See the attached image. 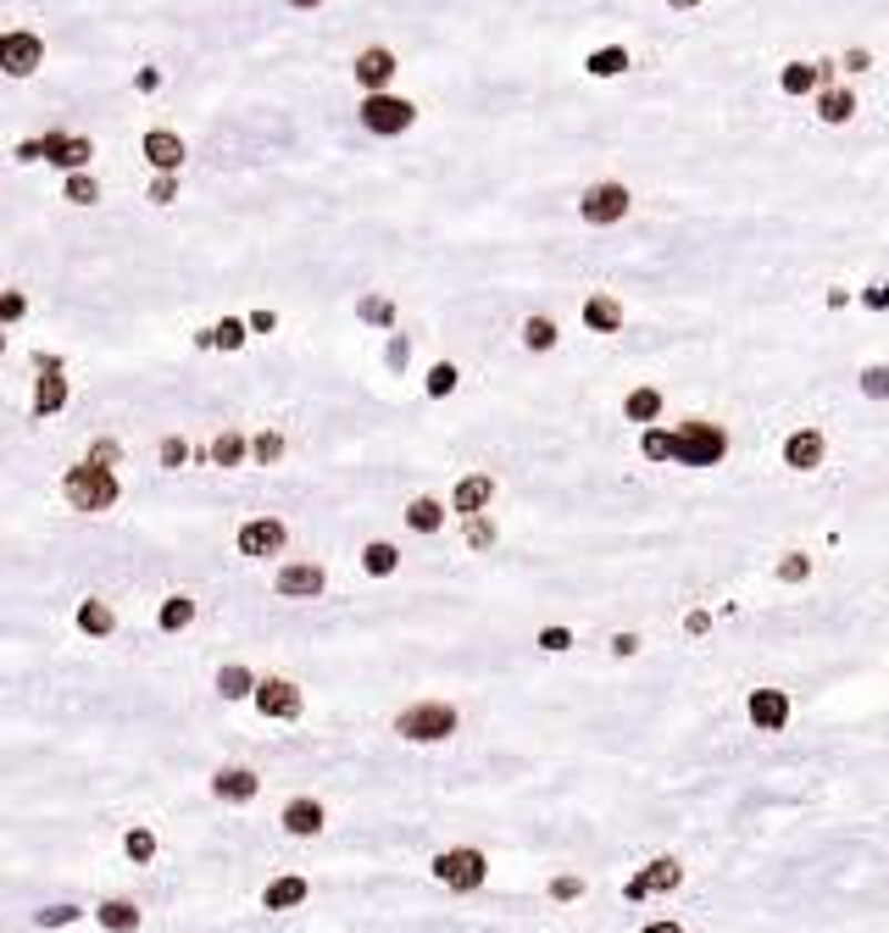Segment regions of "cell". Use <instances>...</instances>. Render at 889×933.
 Masks as SVG:
<instances>
[{
    "label": "cell",
    "instance_id": "obj_15",
    "mask_svg": "<svg viewBox=\"0 0 889 933\" xmlns=\"http://www.w3.org/2000/svg\"><path fill=\"white\" fill-rule=\"evenodd\" d=\"M350 68H356V84H361L367 95H378V90H389V79H395V68H400V62H395V51H389V45H367V51H356V62H350Z\"/></svg>",
    "mask_w": 889,
    "mask_h": 933
},
{
    "label": "cell",
    "instance_id": "obj_24",
    "mask_svg": "<svg viewBox=\"0 0 889 933\" xmlns=\"http://www.w3.org/2000/svg\"><path fill=\"white\" fill-rule=\"evenodd\" d=\"M406 529H411V534H439V529H445V501H439V495H417V501L406 506Z\"/></svg>",
    "mask_w": 889,
    "mask_h": 933
},
{
    "label": "cell",
    "instance_id": "obj_20",
    "mask_svg": "<svg viewBox=\"0 0 889 933\" xmlns=\"http://www.w3.org/2000/svg\"><path fill=\"white\" fill-rule=\"evenodd\" d=\"M328 828V817H323V806L311 800V794H295L289 806H284V833H295V839H317Z\"/></svg>",
    "mask_w": 889,
    "mask_h": 933
},
{
    "label": "cell",
    "instance_id": "obj_11",
    "mask_svg": "<svg viewBox=\"0 0 889 933\" xmlns=\"http://www.w3.org/2000/svg\"><path fill=\"white\" fill-rule=\"evenodd\" d=\"M684 883V867L673 861V855H656V861H645L634 878H629V900H651V894H667V889H678Z\"/></svg>",
    "mask_w": 889,
    "mask_h": 933
},
{
    "label": "cell",
    "instance_id": "obj_22",
    "mask_svg": "<svg viewBox=\"0 0 889 933\" xmlns=\"http://www.w3.org/2000/svg\"><path fill=\"white\" fill-rule=\"evenodd\" d=\"M95 922H101L106 933H134V927L145 922V911H140L134 900H101V905H95Z\"/></svg>",
    "mask_w": 889,
    "mask_h": 933
},
{
    "label": "cell",
    "instance_id": "obj_35",
    "mask_svg": "<svg viewBox=\"0 0 889 933\" xmlns=\"http://www.w3.org/2000/svg\"><path fill=\"white\" fill-rule=\"evenodd\" d=\"M356 317H361V322H372V328H395V306H389V295H361V300H356Z\"/></svg>",
    "mask_w": 889,
    "mask_h": 933
},
{
    "label": "cell",
    "instance_id": "obj_16",
    "mask_svg": "<svg viewBox=\"0 0 889 933\" xmlns=\"http://www.w3.org/2000/svg\"><path fill=\"white\" fill-rule=\"evenodd\" d=\"M140 151H145V162H151L156 173H178L184 156H190V145H184L173 129H151V134L140 140Z\"/></svg>",
    "mask_w": 889,
    "mask_h": 933
},
{
    "label": "cell",
    "instance_id": "obj_1",
    "mask_svg": "<svg viewBox=\"0 0 889 933\" xmlns=\"http://www.w3.org/2000/svg\"><path fill=\"white\" fill-rule=\"evenodd\" d=\"M640 455L645 461H673V466H723L728 455V433L723 422H706V417H689L678 428H645L640 433Z\"/></svg>",
    "mask_w": 889,
    "mask_h": 933
},
{
    "label": "cell",
    "instance_id": "obj_26",
    "mask_svg": "<svg viewBox=\"0 0 889 933\" xmlns=\"http://www.w3.org/2000/svg\"><path fill=\"white\" fill-rule=\"evenodd\" d=\"M306 894H311L306 878H273V883L262 889V905H267V911H289V905H300Z\"/></svg>",
    "mask_w": 889,
    "mask_h": 933
},
{
    "label": "cell",
    "instance_id": "obj_29",
    "mask_svg": "<svg viewBox=\"0 0 889 933\" xmlns=\"http://www.w3.org/2000/svg\"><path fill=\"white\" fill-rule=\"evenodd\" d=\"M190 623H195V601H190V595H167L162 612H156V628H162V634H184Z\"/></svg>",
    "mask_w": 889,
    "mask_h": 933
},
{
    "label": "cell",
    "instance_id": "obj_18",
    "mask_svg": "<svg viewBox=\"0 0 889 933\" xmlns=\"http://www.w3.org/2000/svg\"><path fill=\"white\" fill-rule=\"evenodd\" d=\"M490 501H495V479H490V473H468V479L451 490V512H462V517H484Z\"/></svg>",
    "mask_w": 889,
    "mask_h": 933
},
{
    "label": "cell",
    "instance_id": "obj_38",
    "mask_svg": "<svg viewBox=\"0 0 889 933\" xmlns=\"http://www.w3.org/2000/svg\"><path fill=\"white\" fill-rule=\"evenodd\" d=\"M62 195H68L73 206H95V201H101V184H95L90 173H68V184H62Z\"/></svg>",
    "mask_w": 889,
    "mask_h": 933
},
{
    "label": "cell",
    "instance_id": "obj_4",
    "mask_svg": "<svg viewBox=\"0 0 889 933\" xmlns=\"http://www.w3.org/2000/svg\"><path fill=\"white\" fill-rule=\"evenodd\" d=\"M433 878H439L445 889H457V894H473V889H484L490 861H484V850L457 844V850H439V855H433Z\"/></svg>",
    "mask_w": 889,
    "mask_h": 933
},
{
    "label": "cell",
    "instance_id": "obj_31",
    "mask_svg": "<svg viewBox=\"0 0 889 933\" xmlns=\"http://www.w3.org/2000/svg\"><path fill=\"white\" fill-rule=\"evenodd\" d=\"M395 567H400V551H395L389 540H372V545L361 551V573H367V578H389Z\"/></svg>",
    "mask_w": 889,
    "mask_h": 933
},
{
    "label": "cell",
    "instance_id": "obj_6",
    "mask_svg": "<svg viewBox=\"0 0 889 933\" xmlns=\"http://www.w3.org/2000/svg\"><path fill=\"white\" fill-rule=\"evenodd\" d=\"M629 206H634V195H629V184H617V178H601V184H590V189L579 195V217H584L590 228H612V223H623V217H629Z\"/></svg>",
    "mask_w": 889,
    "mask_h": 933
},
{
    "label": "cell",
    "instance_id": "obj_25",
    "mask_svg": "<svg viewBox=\"0 0 889 933\" xmlns=\"http://www.w3.org/2000/svg\"><path fill=\"white\" fill-rule=\"evenodd\" d=\"M256 684H262V678H256L245 662H228V667L217 673V695H223V700H256Z\"/></svg>",
    "mask_w": 889,
    "mask_h": 933
},
{
    "label": "cell",
    "instance_id": "obj_12",
    "mask_svg": "<svg viewBox=\"0 0 889 933\" xmlns=\"http://www.w3.org/2000/svg\"><path fill=\"white\" fill-rule=\"evenodd\" d=\"M284 545H289V529H284L278 517H251V523L239 529V556L267 562V556H278Z\"/></svg>",
    "mask_w": 889,
    "mask_h": 933
},
{
    "label": "cell",
    "instance_id": "obj_10",
    "mask_svg": "<svg viewBox=\"0 0 889 933\" xmlns=\"http://www.w3.org/2000/svg\"><path fill=\"white\" fill-rule=\"evenodd\" d=\"M40 156H45L51 167H62V173H84L90 156H95V140H90V134H45V140H40Z\"/></svg>",
    "mask_w": 889,
    "mask_h": 933
},
{
    "label": "cell",
    "instance_id": "obj_19",
    "mask_svg": "<svg viewBox=\"0 0 889 933\" xmlns=\"http://www.w3.org/2000/svg\"><path fill=\"white\" fill-rule=\"evenodd\" d=\"M745 717H750L762 734H778V728L789 722V695H784V689H756V695L745 700Z\"/></svg>",
    "mask_w": 889,
    "mask_h": 933
},
{
    "label": "cell",
    "instance_id": "obj_58",
    "mask_svg": "<svg viewBox=\"0 0 889 933\" xmlns=\"http://www.w3.org/2000/svg\"><path fill=\"white\" fill-rule=\"evenodd\" d=\"M645 933H684V927H678V922H651Z\"/></svg>",
    "mask_w": 889,
    "mask_h": 933
},
{
    "label": "cell",
    "instance_id": "obj_3",
    "mask_svg": "<svg viewBox=\"0 0 889 933\" xmlns=\"http://www.w3.org/2000/svg\"><path fill=\"white\" fill-rule=\"evenodd\" d=\"M457 706H445V700H417V706H406L400 717H395V734L400 739H411V745H439V739H451L457 734Z\"/></svg>",
    "mask_w": 889,
    "mask_h": 933
},
{
    "label": "cell",
    "instance_id": "obj_8",
    "mask_svg": "<svg viewBox=\"0 0 889 933\" xmlns=\"http://www.w3.org/2000/svg\"><path fill=\"white\" fill-rule=\"evenodd\" d=\"M40 62H45V40H40V34H29V29H12L7 40H0V68H7L12 79H29V73H40Z\"/></svg>",
    "mask_w": 889,
    "mask_h": 933
},
{
    "label": "cell",
    "instance_id": "obj_9",
    "mask_svg": "<svg viewBox=\"0 0 889 933\" xmlns=\"http://www.w3.org/2000/svg\"><path fill=\"white\" fill-rule=\"evenodd\" d=\"M256 711H262V717H278V722H295V717L306 711V695H300V684H289V678H262V684H256Z\"/></svg>",
    "mask_w": 889,
    "mask_h": 933
},
{
    "label": "cell",
    "instance_id": "obj_51",
    "mask_svg": "<svg viewBox=\"0 0 889 933\" xmlns=\"http://www.w3.org/2000/svg\"><path fill=\"white\" fill-rule=\"evenodd\" d=\"M23 311H29V300H23L18 289H12L7 300H0V317H7V322H23Z\"/></svg>",
    "mask_w": 889,
    "mask_h": 933
},
{
    "label": "cell",
    "instance_id": "obj_52",
    "mask_svg": "<svg viewBox=\"0 0 889 933\" xmlns=\"http://www.w3.org/2000/svg\"><path fill=\"white\" fill-rule=\"evenodd\" d=\"M867 68H872V51H867V45L845 51V73H867Z\"/></svg>",
    "mask_w": 889,
    "mask_h": 933
},
{
    "label": "cell",
    "instance_id": "obj_54",
    "mask_svg": "<svg viewBox=\"0 0 889 933\" xmlns=\"http://www.w3.org/2000/svg\"><path fill=\"white\" fill-rule=\"evenodd\" d=\"M134 90H140V95H156V90H162V73H156V68H140Z\"/></svg>",
    "mask_w": 889,
    "mask_h": 933
},
{
    "label": "cell",
    "instance_id": "obj_40",
    "mask_svg": "<svg viewBox=\"0 0 889 933\" xmlns=\"http://www.w3.org/2000/svg\"><path fill=\"white\" fill-rule=\"evenodd\" d=\"M861 394H867V400H889V361L861 367Z\"/></svg>",
    "mask_w": 889,
    "mask_h": 933
},
{
    "label": "cell",
    "instance_id": "obj_45",
    "mask_svg": "<svg viewBox=\"0 0 889 933\" xmlns=\"http://www.w3.org/2000/svg\"><path fill=\"white\" fill-rule=\"evenodd\" d=\"M84 461H95V466H117V461H123V444H117V439H95Z\"/></svg>",
    "mask_w": 889,
    "mask_h": 933
},
{
    "label": "cell",
    "instance_id": "obj_49",
    "mask_svg": "<svg viewBox=\"0 0 889 933\" xmlns=\"http://www.w3.org/2000/svg\"><path fill=\"white\" fill-rule=\"evenodd\" d=\"M861 306H867V311H889V278H872V284L861 289Z\"/></svg>",
    "mask_w": 889,
    "mask_h": 933
},
{
    "label": "cell",
    "instance_id": "obj_39",
    "mask_svg": "<svg viewBox=\"0 0 889 933\" xmlns=\"http://www.w3.org/2000/svg\"><path fill=\"white\" fill-rule=\"evenodd\" d=\"M212 334H217V350H245V339H251V322H239V317H223Z\"/></svg>",
    "mask_w": 889,
    "mask_h": 933
},
{
    "label": "cell",
    "instance_id": "obj_36",
    "mask_svg": "<svg viewBox=\"0 0 889 933\" xmlns=\"http://www.w3.org/2000/svg\"><path fill=\"white\" fill-rule=\"evenodd\" d=\"M284 450H289V439H284V433H273V428H262V433L251 439V455H256L262 466H278V461H284Z\"/></svg>",
    "mask_w": 889,
    "mask_h": 933
},
{
    "label": "cell",
    "instance_id": "obj_55",
    "mask_svg": "<svg viewBox=\"0 0 889 933\" xmlns=\"http://www.w3.org/2000/svg\"><path fill=\"white\" fill-rule=\"evenodd\" d=\"M612 656H640V634H617V639H612Z\"/></svg>",
    "mask_w": 889,
    "mask_h": 933
},
{
    "label": "cell",
    "instance_id": "obj_60",
    "mask_svg": "<svg viewBox=\"0 0 889 933\" xmlns=\"http://www.w3.org/2000/svg\"><path fill=\"white\" fill-rule=\"evenodd\" d=\"M289 7H295V12H317V7H323V0H289Z\"/></svg>",
    "mask_w": 889,
    "mask_h": 933
},
{
    "label": "cell",
    "instance_id": "obj_56",
    "mask_svg": "<svg viewBox=\"0 0 889 933\" xmlns=\"http://www.w3.org/2000/svg\"><path fill=\"white\" fill-rule=\"evenodd\" d=\"M18 162H45V156H40V140H23V145H18Z\"/></svg>",
    "mask_w": 889,
    "mask_h": 933
},
{
    "label": "cell",
    "instance_id": "obj_43",
    "mask_svg": "<svg viewBox=\"0 0 889 933\" xmlns=\"http://www.w3.org/2000/svg\"><path fill=\"white\" fill-rule=\"evenodd\" d=\"M145 195H151V206H173L178 201V173H156Z\"/></svg>",
    "mask_w": 889,
    "mask_h": 933
},
{
    "label": "cell",
    "instance_id": "obj_21",
    "mask_svg": "<svg viewBox=\"0 0 889 933\" xmlns=\"http://www.w3.org/2000/svg\"><path fill=\"white\" fill-rule=\"evenodd\" d=\"M817 117H822L828 129L850 123V117H856V95H850V90H839V84H822V90H817Z\"/></svg>",
    "mask_w": 889,
    "mask_h": 933
},
{
    "label": "cell",
    "instance_id": "obj_23",
    "mask_svg": "<svg viewBox=\"0 0 889 933\" xmlns=\"http://www.w3.org/2000/svg\"><path fill=\"white\" fill-rule=\"evenodd\" d=\"M584 328H590V334H617V328H623V306H617L612 295H590V300H584Z\"/></svg>",
    "mask_w": 889,
    "mask_h": 933
},
{
    "label": "cell",
    "instance_id": "obj_14",
    "mask_svg": "<svg viewBox=\"0 0 889 933\" xmlns=\"http://www.w3.org/2000/svg\"><path fill=\"white\" fill-rule=\"evenodd\" d=\"M822 455H828V439L817 428H795L784 439V466H789V473H817Z\"/></svg>",
    "mask_w": 889,
    "mask_h": 933
},
{
    "label": "cell",
    "instance_id": "obj_33",
    "mask_svg": "<svg viewBox=\"0 0 889 933\" xmlns=\"http://www.w3.org/2000/svg\"><path fill=\"white\" fill-rule=\"evenodd\" d=\"M457 383H462V372H457V361H433L428 367V400H445V394H457Z\"/></svg>",
    "mask_w": 889,
    "mask_h": 933
},
{
    "label": "cell",
    "instance_id": "obj_53",
    "mask_svg": "<svg viewBox=\"0 0 889 933\" xmlns=\"http://www.w3.org/2000/svg\"><path fill=\"white\" fill-rule=\"evenodd\" d=\"M245 322H251V334H273V328H278V311H267V306H262V311H251Z\"/></svg>",
    "mask_w": 889,
    "mask_h": 933
},
{
    "label": "cell",
    "instance_id": "obj_34",
    "mask_svg": "<svg viewBox=\"0 0 889 933\" xmlns=\"http://www.w3.org/2000/svg\"><path fill=\"white\" fill-rule=\"evenodd\" d=\"M556 339H562V334H556L551 317H523V345H529V350L545 356V350H556Z\"/></svg>",
    "mask_w": 889,
    "mask_h": 933
},
{
    "label": "cell",
    "instance_id": "obj_27",
    "mask_svg": "<svg viewBox=\"0 0 889 933\" xmlns=\"http://www.w3.org/2000/svg\"><path fill=\"white\" fill-rule=\"evenodd\" d=\"M629 68H634V57H629L623 45H601V51H590V62H584L590 79H617V73H629Z\"/></svg>",
    "mask_w": 889,
    "mask_h": 933
},
{
    "label": "cell",
    "instance_id": "obj_47",
    "mask_svg": "<svg viewBox=\"0 0 889 933\" xmlns=\"http://www.w3.org/2000/svg\"><path fill=\"white\" fill-rule=\"evenodd\" d=\"M540 650H551V656H562V650H573V634L568 628H540V639H534Z\"/></svg>",
    "mask_w": 889,
    "mask_h": 933
},
{
    "label": "cell",
    "instance_id": "obj_32",
    "mask_svg": "<svg viewBox=\"0 0 889 933\" xmlns=\"http://www.w3.org/2000/svg\"><path fill=\"white\" fill-rule=\"evenodd\" d=\"M245 455H251V439H245V433H217V439H212V461H217V466H245Z\"/></svg>",
    "mask_w": 889,
    "mask_h": 933
},
{
    "label": "cell",
    "instance_id": "obj_48",
    "mask_svg": "<svg viewBox=\"0 0 889 933\" xmlns=\"http://www.w3.org/2000/svg\"><path fill=\"white\" fill-rule=\"evenodd\" d=\"M34 922H40V927H68V922H79V905H45Z\"/></svg>",
    "mask_w": 889,
    "mask_h": 933
},
{
    "label": "cell",
    "instance_id": "obj_13",
    "mask_svg": "<svg viewBox=\"0 0 889 933\" xmlns=\"http://www.w3.org/2000/svg\"><path fill=\"white\" fill-rule=\"evenodd\" d=\"M273 589H278L284 601H317V595L328 589V573H323L317 562H289V567H278Z\"/></svg>",
    "mask_w": 889,
    "mask_h": 933
},
{
    "label": "cell",
    "instance_id": "obj_2",
    "mask_svg": "<svg viewBox=\"0 0 889 933\" xmlns=\"http://www.w3.org/2000/svg\"><path fill=\"white\" fill-rule=\"evenodd\" d=\"M62 495H68V506H73V512H112V506H117V495H123V484H117L112 466L79 461V466H68Z\"/></svg>",
    "mask_w": 889,
    "mask_h": 933
},
{
    "label": "cell",
    "instance_id": "obj_41",
    "mask_svg": "<svg viewBox=\"0 0 889 933\" xmlns=\"http://www.w3.org/2000/svg\"><path fill=\"white\" fill-rule=\"evenodd\" d=\"M190 444L184 439H162V450H156V461H162V473H178V466H190Z\"/></svg>",
    "mask_w": 889,
    "mask_h": 933
},
{
    "label": "cell",
    "instance_id": "obj_50",
    "mask_svg": "<svg viewBox=\"0 0 889 933\" xmlns=\"http://www.w3.org/2000/svg\"><path fill=\"white\" fill-rule=\"evenodd\" d=\"M579 894H584V878H573V872L551 878V900H579Z\"/></svg>",
    "mask_w": 889,
    "mask_h": 933
},
{
    "label": "cell",
    "instance_id": "obj_42",
    "mask_svg": "<svg viewBox=\"0 0 889 933\" xmlns=\"http://www.w3.org/2000/svg\"><path fill=\"white\" fill-rule=\"evenodd\" d=\"M806 578H811V556L789 551V556L778 562V584H806Z\"/></svg>",
    "mask_w": 889,
    "mask_h": 933
},
{
    "label": "cell",
    "instance_id": "obj_44",
    "mask_svg": "<svg viewBox=\"0 0 889 933\" xmlns=\"http://www.w3.org/2000/svg\"><path fill=\"white\" fill-rule=\"evenodd\" d=\"M406 361H411V339H406V334H389V345H384V367H389V372H406Z\"/></svg>",
    "mask_w": 889,
    "mask_h": 933
},
{
    "label": "cell",
    "instance_id": "obj_17",
    "mask_svg": "<svg viewBox=\"0 0 889 933\" xmlns=\"http://www.w3.org/2000/svg\"><path fill=\"white\" fill-rule=\"evenodd\" d=\"M256 789H262V778H256L251 767H217V772H212V794H217L223 806H251Z\"/></svg>",
    "mask_w": 889,
    "mask_h": 933
},
{
    "label": "cell",
    "instance_id": "obj_5",
    "mask_svg": "<svg viewBox=\"0 0 889 933\" xmlns=\"http://www.w3.org/2000/svg\"><path fill=\"white\" fill-rule=\"evenodd\" d=\"M356 117H361V129L367 134H406L411 123H417V106L406 101V95H389V90H378V95H367L361 106H356Z\"/></svg>",
    "mask_w": 889,
    "mask_h": 933
},
{
    "label": "cell",
    "instance_id": "obj_57",
    "mask_svg": "<svg viewBox=\"0 0 889 933\" xmlns=\"http://www.w3.org/2000/svg\"><path fill=\"white\" fill-rule=\"evenodd\" d=\"M684 628H689V634H706V628H712V617H706V612H689V617H684Z\"/></svg>",
    "mask_w": 889,
    "mask_h": 933
},
{
    "label": "cell",
    "instance_id": "obj_7",
    "mask_svg": "<svg viewBox=\"0 0 889 933\" xmlns=\"http://www.w3.org/2000/svg\"><path fill=\"white\" fill-rule=\"evenodd\" d=\"M34 417H57L68 406V378H62V356H34Z\"/></svg>",
    "mask_w": 889,
    "mask_h": 933
},
{
    "label": "cell",
    "instance_id": "obj_28",
    "mask_svg": "<svg viewBox=\"0 0 889 933\" xmlns=\"http://www.w3.org/2000/svg\"><path fill=\"white\" fill-rule=\"evenodd\" d=\"M623 417L629 422H656L662 417V389H651V383H640V389H629V400H623Z\"/></svg>",
    "mask_w": 889,
    "mask_h": 933
},
{
    "label": "cell",
    "instance_id": "obj_30",
    "mask_svg": "<svg viewBox=\"0 0 889 933\" xmlns=\"http://www.w3.org/2000/svg\"><path fill=\"white\" fill-rule=\"evenodd\" d=\"M79 628H84L90 639H106V634H117V612H112L106 601H84V606H79Z\"/></svg>",
    "mask_w": 889,
    "mask_h": 933
},
{
    "label": "cell",
    "instance_id": "obj_59",
    "mask_svg": "<svg viewBox=\"0 0 889 933\" xmlns=\"http://www.w3.org/2000/svg\"><path fill=\"white\" fill-rule=\"evenodd\" d=\"M667 7H673V12H695V7H701V0H667Z\"/></svg>",
    "mask_w": 889,
    "mask_h": 933
},
{
    "label": "cell",
    "instance_id": "obj_46",
    "mask_svg": "<svg viewBox=\"0 0 889 933\" xmlns=\"http://www.w3.org/2000/svg\"><path fill=\"white\" fill-rule=\"evenodd\" d=\"M468 545H473V551H490V545H495V523H490V517H468Z\"/></svg>",
    "mask_w": 889,
    "mask_h": 933
},
{
    "label": "cell",
    "instance_id": "obj_37",
    "mask_svg": "<svg viewBox=\"0 0 889 933\" xmlns=\"http://www.w3.org/2000/svg\"><path fill=\"white\" fill-rule=\"evenodd\" d=\"M123 855H129L134 867L156 861V833H151V828H129V833H123Z\"/></svg>",
    "mask_w": 889,
    "mask_h": 933
}]
</instances>
